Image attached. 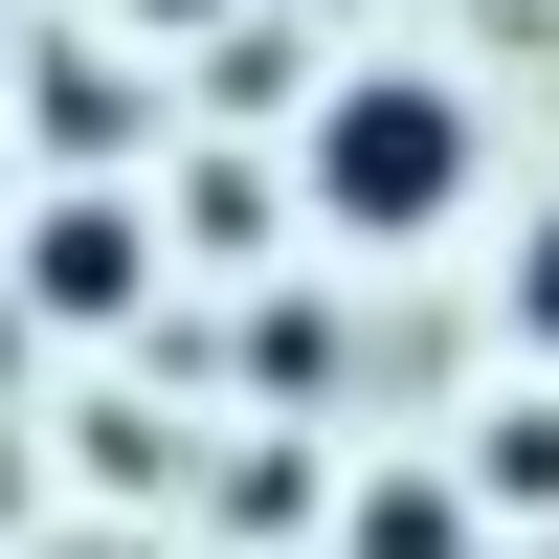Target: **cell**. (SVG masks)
Instances as JSON below:
<instances>
[{"label":"cell","instance_id":"1","mask_svg":"<svg viewBox=\"0 0 559 559\" xmlns=\"http://www.w3.org/2000/svg\"><path fill=\"white\" fill-rule=\"evenodd\" d=\"M471 202V90L448 68H336L313 90V224L336 247H426Z\"/></svg>","mask_w":559,"mask_h":559},{"label":"cell","instance_id":"2","mask_svg":"<svg viewBox=\"0 0 559 559\" xmlns=\"http://www.w3.org/2000/svg\"><path fill=\"white\" fill-rule=\"evenodd\" d=\"M134 269H157V224H134L112 179H68V202H23V292H45V313H134Z\"/></svg>","mask_w":559,"mask_h":559},{"label":"cell","instance_id":"3","mask_svg":"<svg viewBox=\"0 0 559 559\" xmlns=\"http://www.w3.org/2000/svg\"><path fill=\"white\" fill-rule=\"evenodd\" d=\"M336 559H471V492H448V471H381L336 515Z\"/></svg>","mask_w":559,"mask_h":559},{"label":"cell","instance_id":"4","mask_svg":"<svg viewBox=\"0 0 559 559\" xmlns=\"http://www.w3.org/2000/svg\"><path fill=\"white\" fill-rule=\"evenodd\" d=\"M492 492H515V515L559 492V403H515V426H492Z\"/></svg>","mask_w":559,"mask_h":559},{"label":"cell","instance_id":"5","mask_svg":"<svg viewBox=\"0 0 559 559\" xmlns=\"http://www.w3.org/2000/svg\"><path fill=\"white\" fill-rule=\"evenodd\" d=\"M515 336H537V358H559V202H537V224H515Z\"/></svg>","mask_w":559,"mask_h":559},{"label":"cell","instance_id":"6","mask_svg":"<svg viewBox=\"0 0 559 559\" xmlns=\"http://www.w3.org/2000/svg\"><path fill=\"white\" fill-rule=\"evenodd\" d=\"M134 23H202V0H134Z\"/></svg>","mask_w":559,"mask_h":559}]
</instances>
